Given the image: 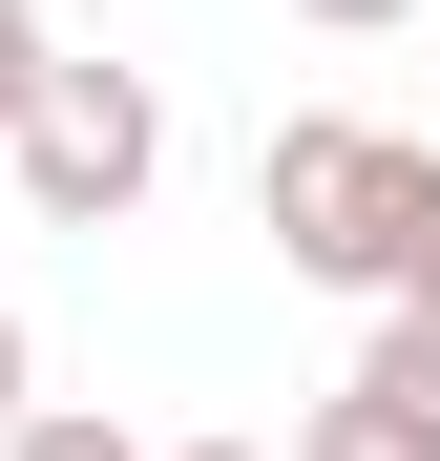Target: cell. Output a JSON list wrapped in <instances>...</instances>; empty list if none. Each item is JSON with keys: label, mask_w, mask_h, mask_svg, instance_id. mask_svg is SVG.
I'll return each mask as SVG.
<instances>
[{"label": "cell", "mask_w": 440, "mask_h": 461, "mask_svg": "<svg viewBox=\"0 0 440 461\" xmlns=\"http://www.w3.org/2000/svg\"><path fill=\"white\" fill-rule=\"evenodd\" d=\"M252 210H273V252L315 273V294H378V315L440 273V147H419V126L293 105V126L252 147Z\"/></svg>", "instance_id": "obj_1"}, {"label": "cell", "mask_w": 440, "mask_h": 461, "mask_svg": "<svg viewBox=\"0 0 440 461\" xmlns=\"http://www.w3.org/2000/svg\"><path fill=\"white\" fill-rule=\"evenodd\" d=\"M22 210L42 230H126L147 189H168V105H147V63H42V105H22Z\"/></svg>", "instance_id": "obj_2"}, {"label": "cell", "mask_w": 440, "mask_h": 461, "mask_svg": "<svg viewBox=\"0 0 440 461\" xmlns=\"http://www.w3.org/2000/svg\"><path fill=\"white\" fill-rule=\"evenodd\" d=\"M356 399H399V420L440 440V315H419V294H399V315H378V357H356Z\"/></svg>", "instance_id": "obj_3"}, {"label": "cell", "mask_w": 440, "mask_h": 461, "mask_svg": "<svg viewBox=\"0 0 440 461\" xmlns=\"http://www.w3.org/2000/svg\"><path fill=\"white\" fill-rule=\"evenodd\" d=\"M293 461H440V440H419L399 399H356V377H336V399H315V420H293Z\"/></svg>", "instance_id": "obj_4"}, {"label": "cell", "mask_w": 440, "mask_h": 461, "mask_svg": "<svg viewBox=\"0 0 440 461\" xmlns=\"http://www.w3.org/2000/svg\"><path fill=\"white\" fill-rule=\"evenodd\" d=\"M0 461H147V440H126L105 399H42V420H22V440H0Z\"/></svg>", "instance_id": "obj_5"}, {"label": "cell", "mask_w": 440, "mask_h": 461, "mask_svg": "<svg viewBox=\"0 0 440 461\" xmlns=\"http://www.w3.org/2000/svg\"><path fill=\"white\" fill-rule=\"evenodd\" d=\"M42 63H63V42H42V0H0V147H22V105H42Z\"/></svg>", "instance_id": "obj_6"}, {"label": "cell", "mask_w": 440, "mask_h": 461, "mask_svg": "<svg viewBox=\"0 0 440 461\" xmlns=\"http://www.w3.org/2000/svg\"><path fill=\"white\" fill-rule=\"evenodd\" d=\"M22 420H42V336L0 315V440H22Z\"/></svg>", "instance_id": "obj_7"}, {"label": "cell", "mask_w": 440, "mask_h": 461, "mask_svg": "<svg viewBox=\"0 0 440 461\" xmlns=\"http://www.w3.org/2000/svg\"><path fill=\"white\" fill-rule=\"evenodd\" d=\"M293 22H315V42H378V22H419V0H293Z\"/></svg>", "instance_id": "obj_8"}, {"label": "cell", "mask_w": 440, "mask_h": 461, "mask_svg": "<svg viewBox=\"0 0 440 461\" xmlns=\"http://www.w3.org/2000/svg\"><path fill=\"white\" fill-rule=\"evenodd\" d=\"M147 461H273V440H147Z\"/></svg>", "instance_id": "obj_9"}, {"label": "cell", "mask_w": 440, "mask_h": 461, "mask_svg": "<svg viewBox=\"0 0 440 461\" xmlns=\"http://www.w3.org/2000/svg\"><path fill=\"white\" fill-rule=\"evenodd\" d=\"M419 315H440V273H419Z\"/></svg>", "instance_id": "obj_10"}]
</instances>
